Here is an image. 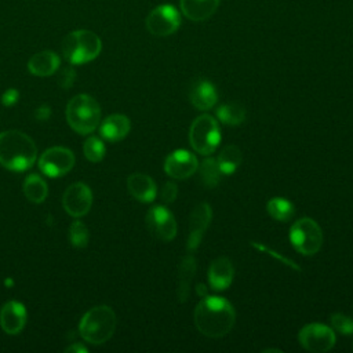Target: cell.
Instances as JSON below:
<instances>
[{"label":"cell","instance_id":"obj_1","mask_svg":"<svg viewBox=\"0 0 353 353\" xmlns=\"http://www.w3.org/2000/svg\"><path fill=\"white\" fill-rule=\"evenodd\" d=\"M193 320L200 334L208 338H221L230 332L236 321V312L222 296L205 295L197 303Z\"/></svg>","mask_w":353,"mask_h":353},{"label":"cell","instance_id":"obj_2","mask_svg":"<svg viewBox=\"0 0 353 353\" xmlns=\"http://www.w3.org/2000/svg\"><path fill=\"white\" fill-rule=\"evenodd\" d=\"M37 148L25 132L12 130L0 132V164L11 171H25L36 160Z\"/></svg>","mask_w":353,"mask_h":353},{"label":"cell","instance_id":"obj_3","mask_svg":"<svg viewBox=\"0 0 353 353\" xmlns=\"http://www.w3.org/2000/svg\"><path fill=\"white\" fill-rule=\"evenodd\" d=\"M116 314L112 307L99 305L90 309L81 319L79 331L84 341L92 345L106 342L114 332Z\"/></svg>","mask_w":353,"mask_h":353},{"label":"cell","instance_id":"obj_4","mask_svg":"<svg viewBox=\"0 0 353 353\" xmlns=\"http://www.w3.org/2000/svg\"><path fill=\"white\" fill-rule=\"evenodd\" d=\"M102 50L98 34L87 29L73 30L62 41V54L72 65H81L95 59Z\"/></svg>","mask_w":353,"mask_h":353},{"label":"cell","instance_id":"obj_5","mask_svg":"<svg viewBox=\"0 0 353 353\" xmlns=\"http://www.w3.org/2000/svg\"><path fill=\"white\" fill-rule=\"evenodd\" d=\"M66 120L76 132L90 134L99 125L101 106L87 94L76 95L66 106Z\"/></svg>","mask_w":353,"mask_h":353},{"label":"cell","instance_id":"obj_6","mask_svg":"<svg viewBox=\"0 0 353 353\" xmlns=\"http://www.w3.org/2000/svg\"><path fill=\"white\" fill-rule=\"evenodd\" d=\"M219 142V125L211 114L204 113L193 120L189 130V143L194 152L203 156H210L215 152Z\"/></svg>","mask_w":353,"mask_h":353},{"label":"cell","instance_id":"obj_7","mask_svg":"<svg viewBox=\"0 0 353 353\" xmlns=\"http://www.w3.org/2000/svg\"><path fill=\"white\" fill-rule=\"evenodd\" d=\"M290 241L299 254L314 255L323 245L321 228L312 218H301L290 229Z\"/></svg>","mask_w":353,"mask_h":353},{"label":"cell","instance_id":"obj_8","mask_svg":"<svg viewBox=\"0 0 353 353\" xmlns=\"http://www.w3.org/2000/svg\"><path fill=\"white\" fill-rule=\"evenodd\" d=\"M149 33L157 37H165L175 33L181 25L179 11L171 4H160L154 7L145 21Z\"/></svg>","mask_w":353,"mask_h":353},{"label":"cell","instance_id":"obj_9","mask_svg":"<svg viewBox=\"0 0 353 353\" xmlns=\"http://www.w3.org/2000/svg\"><path fill=\"white\" fill-rule=\"evenodd\" d=\"M298 341L299 345L307 352L324 353L334 347L335 332L332 328L324 324L310 323L299 331Z\"/></svg>","mask_w":353,"mask_h":353},{"label":"cell","instance_id":"obj_10","mask_svg":"<svg viewBox=\"0 0 353 353\" xmlns=\"http://www.w3.org/2000/svg\"><path fill=\"white\" fill-rule=\"evenodd\" d=\"M73 165H74L73 152L62 146H54L47 149L39 159L40 171L50 178L62 176L63 174L69 172Z\"/></svg>","mask_w":353,"mask_h":353},{"label":"cell","instance_id":"obj_11","mask_svg":"<svg viewBox=\"0 0 353 353\" xmlns=\"http://www.w3.org/2000/svg\"><path fill=\"white\" fill-rule=\"evenodd\" d=\"M146 226L152 236L161 241H171L176 236V221L164 205H156L146 214Z\"/></svg>","mask_w":353,"mask_h":353},{"label":"cell","instance_id":"obj_12","mask_svg":"<svg viewBox=\"0 0 353 353\" xmlns=\"http://www.w3.org/2000/svg\"><path fill=\"white\" fill-rule=\"evenodd\" d=\"M211 218H212V210L208 203L201 201L193 208L189 219V229H188V240H186L188 251L194 252L197 250L210 226Z\"/></svg>","mask_w":353,"mask_h":353},{"label":"cell","instance_id":"obj_13","mask_svg":"<svg viewBox=\"0 0 353 353\" xmlns=\"http://www.w3.org/2000/svg\"><path fill=\"white\" fill-rule=\"evenodd\" d=\"M62 204L65 211L74 218L85 215L92 204L91 189L83 182L72 183L63 193Z\"/></svg>","mask_w":353,"mask_h":353},{"label":"cell","instance_id":"obj_14","mask_svg":"<svg viewBox=\"0 0 353 353\" xmlns=\"http://www.w3.org/2000/svg\"><path fill=\"white\" fill-rule=\"evenodd\" d=\"M199 168L197 159L193 153L178 149L170 153L164 161V171L175 179H188Z\"/></svg>","mask_w":353,"mask_h":353},{"label":"cell","instance_id":"obj_15","mask_svg":"<svg viewBox=\"0 0 353 353\" xmlns=\"http://www.w3.org/2000/svg\"><path fill=\"white\" fill-rule=\"evenodd\" d=\"M26 309L18 301H8L0 310V327L6 334H19L26 324Z\"/></svg>","mask_w":353,"mask_h":353},{"label":"cell","instance_id":"obj_16","mask_svg":"<svg viewBox=\"0 0 353 353\" xmlns=\"http://www.w3.org/2000/svg\"><path fill=\"white\" fill-rule=\"evenodd\" d=\"M234 276V268L229 258L219 256L214 259L208 269V283L215 291H223L230 287Z\"/></svg>","mask_w":353,"mask_h":353},{"label":"cell","instance_id":"obj_17","mask_svg":"<svg viewBox=\"0 0 353 353\" xmlns=\"http://www.w3.org/2000/svg\"><path fill=\"white\" fill-rule=\"evenodd\" d=\"M127 188L130 194L142 203H152L157 194L154 181L149 175L141 172H135L128 176Z\"/></svg>","mask_w":353,"mask_h":353},{"label":"cell","instance_id":"obj_18","mask_svg":"<svg viewBox=\"0 0 353 353\" xmlns=\"http://www.w3.org/2000/svg\"><path fill=\"white\" fill-rule=\"evenodd\" d=\"M194 273H196V258L193 252L188 251V254L181 259V263L178 268V281H176L178 302L183 303L188 301Z\"/></svg>","mask_w":353,"mask_h":353},{"label":"cell","instance_id":"obj_19","mask_svg":"<svg viewBox=\"0 0 353 353\" xmlns=\"http://www.w3.org/2000/svg\"><path fill=\"white\" fill-rule=\"evenodd\" d=\"M218 99L216 90L212 83L204 79H199L193 83L189 91V101L190 103L197 108L199 110H208L211 109Z\"/></svg>","mask_w":353,"mask_h":353},{"label":"cell","instance_id":"obj_20","mask_svg":"<svg viewBox=\"0 0 353 353\" xmlns=\"http://www.w3.org/2000/svg\"><path fill=\"white\" fill-rule=\"evenodd\" d=\"M219 0H179L182 14L194 22L211 18L218 10Z\"/></svg>","mask_w":353,"mask_h":353},{"label":"cell","instance_id":"obj_21","mask_svg":"<svg viewBox=\"0 0 353 353\" xmlns=\"http://www.w3.org/2000/svg\"><path fill=\"white\" fill-rule=\"evenodd\" d=\"M130 128H131V123L127 116L112 114L101 123L99 132L103 139L110 142H117V141H121L124 137H127V134L130 132Z\"/></svg>","mask_w":353,"mask_h":353},{"label":"cell","instance_id":"obj_22","mask_svg":"<svg viewBox=\"0 0 353 353\" xmlns=\"http://www.w3.org/2000/svg\"><path fill=\"white\" fill-rule=\"evenodd\" d=\"M59 65H61L59 57L50 50H44V51L34 54L29 59L28 69L34 76L46 77V76H51L52 73H55V70L59 68Z\"/></svg>","mask_w":353,"mask_h":353},{"label":"cell","instance_id":"obj_23","mask_svg":"<svg viewBox=\"0 0 353 353\" xmlns=\"http://www.w3.org/2000/svg\"><path fill=\"white\" fill-rule=\"evenodd\" d=\"M22 190H23V194L26 196V199L32 203L44 201L46 197H47V193H48L47 183L37 174H30L25 178L23 185H22Z\"/></svg>","mask_w":353,"mask_h":353},{"label":"cell","instance_id":"obj_24","mask_svg":"<svg viewBox=\"0 0 353 353\" xmlns=\"http://www.w3.org/2000/svg\"><path fill=\"white\" fill-rule=\"evenodd\" d=\"M241 160H243V153L237 145L225 146L216 159L218 165L223 175L233 174L241 164Z\"/></svg>","mask_w":353,"mask_h":353},{"label":"cell","instance_id":"obj_25","mask_svg":"<svg viewBox=\"0 0 353 353\" xmlns=\"http://www.w3.org/2000/svg\"><path fill=\"white\" fill-rule=\"evenodd\" d=\"M266 211L273 219L279 222H287L294 216L295 208L290 200L284 197H273L268 201Z\"/></svg>","mask_w":353,"mask_h":353},{"label":"cell","instance_id":"obj_26","mask_svg":"<svg viewBox=\"0 0 353 353\" xmlns=\"http://www.w3.org/2000/svg\"><path fill=\"white\" fill-rule=\"evenodd\" d=\"M199 172H200L201 182L210 189L218 186L223 175L218 165L216 159H212V157H207L205 160H203V163L199 165Z\"/></svg>","mask_w":353,"mask_h":353},{"label":"cell","instance_id":"obj_27","mask_svg":"<svg viewBox=\"0 0 353 353\" xmlns=\"http://www.w3.org/2000/svg\"><path fill=\"white\" fill-rule=\"evenodd\" d=\"M216 117L226 125H239L245 120V109L239 103H226L216 109Z\"/></svg>","mask_w":353,"mask_h":353},{"label":"cell","instance_id":"obj_28","mask_svg":"<svg viewBox=\"0 0 353 353\" xmlns=\"http://www.w3.org/2000/svg\"><path fill=\"white\" fill-rule=\"evenodd\" d=\"M84 154L85 157L92 161V163H98L105 157L106 153V148L105 143L102 142V139H99L98 137H90L85 142H84Z\"/></svg>","mask_w":353,"mask_h":353},{"label":"cell","instance_id":"obj_29","mask_svg":"<svg viewBox=\"0 0 353 353\" xmlns=\"http://www.w3.org/2000/svg\"><path fill=\"white\" fill-rule=\"evenodd\" d=\"M69 240L73 247L83 248L88 244L90 233L87 226L81 221H74L69 228Z\"/></svg>","mask_w":353,"mask_h":353},{"label":"cell","instance_id":"obj_30","mask_svg":"<svg viewBox=\"0 0 353 353\" xmlns=\"http://www.w3.org/2000/svg\"><path fill=\"white\" fill-rule=\"evenodd\" d=\"M331 325L335 331H338L342 335L353 334V319L342 313H334L331 316Z\"/></svg>","mask_w":353,"mask_h":353},{"label":"cell","instance_id":"obj_31","mask_svg":"<svg viewBox=\"0 0 353 353\" xmlns=\"http://www.w3.org/2000/svg\"><path fill=\"white\" fill-rule=\"evenodd\" d=\"M160 196H161L163 203H165V204L174 203L178 196V186L174 182H165L164 186L161 188Z\"/></svg>","mask_w":353,"mask_h":353},{"label":"cell","instance_id":"obj_32","mask_svg":"<svg viewBox=\"0 0 353 353\" xmlns=\"http://www.w3.org/2000/svg\"><path fill=\"white\" fill-rule=\"evenodd\" d=\"M74 77H76L74 69L73 68H65L58 76V83L62 88H69L74 83Z\"/></svg>","mask_w":353,"mask_h":353},{"label":"cell","instance_id":"obj_33","mask_svg":"<svg viewBox=\"0 0 353 353\" xmlns=\"http://www.w3.org/2000/svg\"><path fill=\"white\" fill-rule=\"evenodd\" d=\"M18 99H19V91L17 88H8L1 95V103L4 106H12L18 102Z\"/></svg>","mask_w":353,"mask_h":353},{"label":"cell","instance_id":"obj_34","mask_svg":"<svg viewBox=\"0 0 353 353\" xmlns=\"http://www.w3.org/2000/svg\"><path fill=\"white\" fill-rule=\"evenodd\" d=\"M50 114H51V110H50V108L47 105H41L34 112V117L37 120H40V121H46L50 117Z\"/></svg>","mask_w":353,"mask_h":353},{"label":"cell","instance_id":"obj_35","mask_svg":"<svg viewBox=\"0 0 353 353\" xmlns=\"http://www.w3.org/2000/svg\"><path fill=\"white\" fill-rule=\"evenodd\" d=\"M65 352L66 353H85L87 347L84 345H81V343H73L69 347H66Z\"/></svg>","mask_w":353,"mask_h":353},{"label":"cell","instance_id":"obj_36","mask_svg":"<svg viewBox=\"0 0 353 353\" xmlns=\"http://www.w3.org/2000/svg\"><path fill=\"white\" fill-rule=\"evenodd\" d=\"M196 291H197V294H199L201 298L207 295V290H205V285H203V284H197V287H196Z\"/></svg>","mask_w":353,"mask_h":353}]
</instances>
